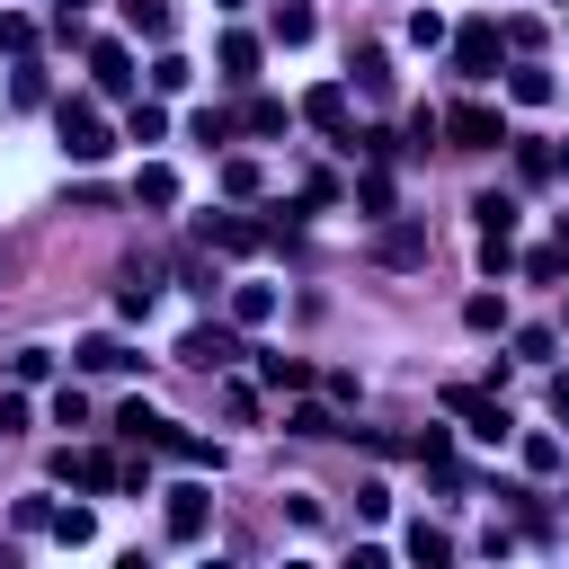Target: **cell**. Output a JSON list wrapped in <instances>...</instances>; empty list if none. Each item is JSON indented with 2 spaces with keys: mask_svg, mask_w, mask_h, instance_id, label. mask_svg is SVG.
I'll return each mask as SVG.
<instances>
[{
  "mask_svg": "<svg viewBox=\"0 0 569 569\" xmlns=\"http://www.w3.org/2000/svg\"><path fill=\"white\" fill-rule=\"evenodd\" d=\"M445 409H453L462 436H480V445H507V436H516L507 400H489V391H471V382H445Z\"/></svg>",
  "mask_w": 569,
  "mask_h": 569,
  "instance_id": "cell-3",
  "label": "cell"
},
{
  "mask_svg": "<svg viewBox=\"0 0 569 569\" xmlns=\"http://www.w3.org/2000/svg\"><path fill=\"white\" fill-rule=\"evenodd\" d=\"M80 9H89V0H53V18H80Z\"/></svg>",
  "mask_w": 569,
  "mask_h": 569,
  "instance_id": "cell-49",
  "label": "cell"
},
{
  "mask_svg": "<svg viewBox=\"0 0 569 569\" xmlns=\"http://www.w3.org/2000/svg\"><path fill=\"white\" fill-rule=\"evenodd\" d=\"M267 36H276V44H311V36H320L311 0H267Z\"/></svg>",
  "mask_w": 569,
  "mask_h": 569,
  "instance_id": "cell-13",
  "label": "cell"
},
{
  "mask_svg": "<svg viewBox=\"0 0 569 569\" xmlns=\"http://www.w3.org/2000/svg\"><path fill=\"white\" fill-rule=\"evenodd\" d=\"M302 116H311L320 133H338V142H347V133H356V124H347V80H320V89H302Z\"/></svg>",
  "mask_w": 569,
  "mask_h": 569,
  "instance_id": "cell-9",
  "label": "cell"
},
{
  "mask_svg": "<svg viewBox=\"0 0 569 569\" xmlns=\"http://www.w3.org/2000/svg\"><path fill=\"white\" fill-rule=\"evenodd\" d=\"M187 80H196V62H187V53H160V62H151V98H178Z\"/></svg>",
  "mask_w": 569,
  "mask_h": 569,
  "instance_id": "cell-24",
  "label": "cell"
},
{
  "mask_svg": "<svg viewBox=\"0 0 569 569\" xmlns=\"http://www.w3.org/2000/svg\"><path fill=\"white\" fill-rule=\"evenodd\" d=\"M124 27L151 36V44H169V36H178V9H169V0H124Z\"/></svg>",
  "mask_w": 569,
  "mask_h": 569,
  "instance_id": "cell-17",
  "label": "cell"
},
{
  "mask_svg": "<svg viewBox=\"0 0 569 569\" xmlns=\"http://www.w3.org/2000/svg\"><path fill=\"white\" fill-rule=\"evenodd\" d=\"M258 53H267V44H258V36H240V27H231V36H222V53H213V62H222V80H231V89H249V80H258Z\"/></svg>",
  "mask_w": 569,
  "mask_h": 569,
  "instance_id": "cell-15",
  "label": "cell"
},
{
  "mask_svg": "<svg viewBox=\"0 0 569 569\" xmlns=\"http://www.w3.org/2000/svg\"><path fill=\"white\" fill-rule=\"evenodd\" d=\"M542 400H551V418H569V373H551V382H542Z\"/></svg>",
  "mask_w": 569,
  "mask_h": 569,
  "instance_id": "cell-47",
  "label": "cell"
},
{
  "mask_svg": "<svg viewBox=\"0 0 569 569\" xmlns=\"http://www.w3.org/2000/svg\"><path fill=\"white\" fill-rule=\"evenodd\" d=\"M18 533H53V507L44 498H18Z\"/></svg>",
  "mask_w": 569,
  "mask_h": 569,
  "instance_id": "cell-45",
  "label": "cell"
},
{
  "mask_svg": "<svg viewBox=\"0 0 569 569\" xmlns=\"http://www.w3.org/2000/svg\"><path fill=\"white\" fill-rule=\"evenodd\" d=\"M231 356H240V338L213 329V320H196V329L178 338V365H231Z\"/></svg>",
  "mask_w": 569,
  "mask_h": 569,
  "instance_id": "cell-10",
  "label": "cell"
},
{
  "mask_svg": "<svg viewBox=\"0 0 569 569\" xmlns=\"http://www.w3.org/2000/svg\"><path fill=\"white\" fill-rule=\"evenodd\" d=\"M462 320L489 338V329H507V302H498V293H471V302H462Z\"/></svg>",
  "mask_w": 569,
  "mask_h": 569,
  "instance_id": "cell-35",
  "label": "cell"
},
{
  "mask_svg": "<svg viewBox=\"0 0 569 569\" xmlns=\"http://www.w3.org/2000/svg\"><path fill=\"white\" fill-rule=\"evenodd\" d=\"M53 471H62L71 489H116V480H124V471H116V453H98V445H89V453H71V445H62V453H53Z\"/></svg>",
  "mask_w": 569,
  "mask_h": 569,
  "instance_id": "cell-8",
  "label": "cell"
},
{
  "mask_svg": "<svg viewBox=\"0 0 569 569\" xmlns=\"http://www.w3.org/2000/svg\"><path fill=\"white\" fill-rule=\"evenodd\" d=\"M507 98H516V107H551V71H542V62H516V71H507Z\"/></svg>",
  "mask_w": 569,
  "mask_h": 569,
  "instance_id": "cell-18",
  "label": "cell"
},
{
  "mask_svg": "<svg viewBox=\"0 0 569 569\" xmlns=\"http://www.w3.org/2000/svg\"><path fill=\"white\" fill-rule=\"evenodd\" d=\"M560 249H569V213H560Z\"/></svg>",
  "mask_w": 569,
  "mask_h": 569,
  "instance_id": "cell-50",
  "label": "cell"
},
{
  "mask_svg": "<svg viewBox=\"0 0 569 569\" xmlns=\"http://www.w3.org/2000/svg\"><path fill=\"white\" fill-rule=\"evenodd\" d=\"M267 178H258V160H222V196H258Z\"/></svg>",
  "mask_w": 569,
  "mask_h": 569,
  "instance_id": "cell-38",
  "label": "cell"
},
{
  "mask_svg": "<svg viewBox=\"0 0 569 569\" xmlns=\"http://www.w3.org/2000/svg\"><path fill=\"white\" fill-rule=\"evenodd\" d=\"M409 36H418V44H453V27H445L436 9H418V18H409Z\"/></svg>",
  "mask_w": 569,
  "mask_h": 569,
  "instance_id": "cell-42",
  "label": "cell"
},
{
  "mask_svg": "<svg viewBox=\"0 0 569 569\" xmlns=\"http://www.w3.org/2000/svg\"><path fill=\"white\" fill-rule=\"evenodd\" d=\"M480 213V240H516V196H471Z\"/></svg>",
  "mask_w": 569,
  "mask_h": 569,
  "instance_id": "cell-20",
  "label": "cell"
},
{
  "mask_svg": "<svg viewBox=\"0 0 569 569\" xmlns=\"http://www.w3.org/2000/svg\"><path fill=\"white\" fill-rule=\"evenodd\" d=\"M356 516H365V525H382V516H391V489H382V480H365V489H356Z\"/></svg>",
  "mask_w": 569,
  "mask_h": 569,
  "instance_id": "cell-41",
  "label": "cell"
},
{
  "mask_svg": "<svg viewBox=\"0 0 569 569\" xmlns=\"http://www.w3.org/2000/svg\"><path fill=\"white\" fill-rule=\"evenodd\" d=\"M44 373H53V347H18L9 356V382H44Z\"/></svg>",
  "mask_w": 569,
  "mask_h": 569,
  "instance_id": "cell-36",
  "label": "cell"
},
{
  "mask_svg": "<svg viewBox=\"0 0 569 569\" xmlns=\"http://www.w3.org/2000/svg\"><path fill=\"white\" fill-rule=\"evenodd\" d=\"M373 258H382V267H427V231H418V222H382Z\"/></svg>",
  "mask_w": 569,
  "mask_h": 569,
  "instance_id": "cell-14",
  "label": "cell"
},
{
  "mask_svg": "<svg viewBox=\"0 0 569 569\" xmlns=\"http://www.w3.org/2000/svg\"><path fill=\"white\" fill-rule=\"evenodd\" d=\"M445 53H453V71H462V80H489V71H498V53H507V27H498V18H471V27H453V44H445Z\"/></svg>",
  "mask_w": 569,
  "mask_h": 569,
  "instance_id": "cell-4",
  "label": "cell"
},
{
  "mask_svg": "<svg viewBox=\"0 0 569 569\" xmlns=\"http://www.w3.org/2000/svg\"><path fill=\"white\" fill-rule=\"evenodd\" d=\"M551 347H560L551 329H516V356H525V365H551Z\"/></svg>",
  "mask_w": 569,
  "mask_h": 569,
  "instance_id": "cell-39",
  "label": "cell"
},
{
  "mask_svg": "<svg viewBox=\"0 0 569 569\" xmlns=\"http://www.w3.org/2000/svg\"><path fill=\"white\" fill-rule=\"evenodd\" d=\"M276 320V284H231V329H267Z\"/></svg>",
  "mask_w": 569,
  "mask_h": 569,
  "instance_id": "cell-16",
  "label": "cell"
},
{
  "mask_svg": "<svg viewBox=\"0 0 569 569\" xmlns=\"http://www.w3.org/2000/svg\"><path fill=\"white\" fill-rule=\"evenodd\" d=\"M258 382H267V391H302L311 365H302V356H258Z\"/></svg>",
  "mask_w": 569,
  "mask_h": 569,
  "instance_id": "cell-21",
  "label": "cell"
},
{
  "mask_svg": "<svg viewBox=\"0 0 569 569\" xmlns=\"http://www.w3.org/2000/svg\"><path fill=\"white\" fill-rule=\"evenodd\" d=\"M409 560L445 569V560H453V533H445V525H409Z\"/></svg>",
  "mask_w": 569,
  "mask_h": 569,
  "instance_id": "cell-23",
  "label": "cell"
},
{
  "mask_svg": "<svg viewBox=\"0 0 569 569\" xmlns=\"http://www.w3.org/2000/svg\"><path fill=\"white\" fill-rule=\"evenodd\" d=\"M204 525H213V498L204 489H169V542H204Z\"/></svg>",
  "mask_w": 569,
  "mask_h": 569,
  "instance_id": "cell-12",
  "label": "cell"
},
{
  "mask_svg": "<svg viewBox=\"0 0 569 569\" xmlns=\"http://www.w3.org/2000/svg\"><path fill=\"white\" fill-rule=\"evenodd\" d=\"M258 240H267V222H240V213H196V249L240 258V249H258Z\"/></svg>",
  "mask_w": 569,
  "mask_h": 569,
  "instance_id": "cell-6",
  "label": "cell"
},
{
  "mask_svg": "<svg viewBox=\"0 0 569 569\" xmlns=\"http://www.w3.org/2000/svg\"><path fill=\"white\" fill-rule=\"evenodd\" d=\"M71 365H80V373H124V365H142V356H133L116 329H98V338H80V347H71Z\"/></svg>",
  "mask_w": 569,
  "mask_h": 569,
  "instance_id": "cell-11",
  "label": "cell"
},
{
  "mask_svg": "<svg viewBox=\"0 0 569 569\" xmlns=\"http://www.w3.org/2000/svg\"><path fill=\"white\" fill-rule=\"evenodd\" d=\"M89 80H98V98H133V53L116 36H98L89 44Z\"/></svg>",
  "mask_w": 569,
  "mask_h": 569,
  "instance_id": "cell-7",
  "label": "cell"
},
{
  "mask_svg": "<svg viewBox=\"0 0 569 569\" xmlns=\"http://www.w3.org/2000/svg\"><path fill=\"white\" fill-rule=\"evenodd\" d=\"M560 267H569V249H533V258H525V276H533V284H551Z\"/></svg>",
  "mask_w": 569,
  "mask_h": 569,
  "instance_id": "cell-44",
  "label": "cell"
},
{
  "mask_svg": "<svg viewBox=\"0 0 569 569\" xmlns=\"http://www.w3.org/2000/svg\"><path fill=\"white\" fill-rule=\"evenodd\" d=\"M151 293H160V284H151V276H133V284L116 293V320H151Z\"/></svg>",
  "mask_w": 569,
  "mask_h": 569,
  "instance_id": "cell-34",
  "label": "cell"
},
{
  "mask_svg": "<svg viewBox=\"0 0 569 569\" xmlns=\"http://www.w3.org/2000/svg\"><path fill=\"white\" fill-rule=\"evenodd\" d=\"M445 142H453V151H498V142H516V133L498 124V107L462 98V107H445Z\"/></svg>",
  "mask_w": 569,
  "mask_h": 569,
  "instance_id": "cell-5",
  "label": "cell"
},
{
  "mask_svg": "<svg viewBox=\"0 0 569 569\" xmlns=\"http://www.w3.org/2000/svg\"><path fill=\"white\" fill-rule=\"evenodd\" d=\"M133 204H178V169H169V160H142V178H133Z\"/></svg>",
  "mask_w": 569,
  "mask_h": 569,
  "instance_id": "cell-19",
  "label": "cell"
},
{
  "mask_svg": "<svg viewBox=\"0 0 569 569\" xmlns=\"http://www.w3.org/2000/svg\"><path fill=\"white\" fill-rule=\"evenodd\" d=\"M53 427H89V400H80V391H71V382H62V391H53Z\"/></svg>",
  "mask_w": 569,
  "mask_h": 569,
  "instance_id": "cell-40",
  "label": "cell"
},
{
  "mask_svg": "<svg viewBox=\"0 0 569 569\" xmlns=\"http://www.w3.org/2000/svg\"><path fill=\"white\" fill-rule=\"evenodd\" d=\"M356 89H365V98H391V62H382V44L356 53Z\"/></svg>",
  "mask_w": 569,
  "mask_h": 569,
  "instance_id": "cell-25",
  "label": "cell"
},
{
  "mask_svg": "<svg viewBox=\"0 0 569 569\" xmlns=\"http://www.w3.org/2000/svg\"><path fill=\"white\" fill-rule=\"evenodd\" d=\"M124 133H133V142H160V133H169L160 98H133V107H124Z\"/></svg>",
  "mask_w": 569,
  "mask_h": 569,
  "instance_id": "cell-26",
  "label": "cell"
},
{
  "mask_svg": "<svg viewBox=\"0 0 569 569\" xmlns=\"http://www.w3.org/2000/svg\"><path fill=\"white\" fill-rule=\"evenodd\" d=\"M9 107H44V71L18 53V71H9Z\"/></svg>",
  "mask_w": 569,
  "mask_h": 569,
  "instance_id": "cell-28",
  "label": "cell"
},
{
  "mask_svg": "<svg viewBox=\"0 0 569 569\" xmlns=\"http://www.w3.org/2000/svg\"><path fill=\"white\" fill-rule=\"evenodd\" d=\"M116 436H124V445H142V453H178V462H196V471H222V445H213V436L169 427L151 400H124V409H116Z\"/></svg>",
  "mask_w": 569,
  "mask_h": 569,
  "instance_id": "cell-1",
  "label": "cell"
},
{
  "mask_svg": "<svg viewBox=\"0 0 569 569\" xmlns=\"http://www.w3.org/2000/svg\"><path fill=\"white\" fill-rule=\"evenodd\" d=\"M213 9H240V0H213Z\"/></svg>",
  "mask_w": 569,
  "mask_h": 569,
  "instance_id": "cell-51",
  "label": "cell"
},
{
  "mask_svg": "<svg viewBox=\"0 0 569 569\" xmlns=\"http://www.w3.org/2000/svg\"><path fill=\"white\" fill-rule=\"evenodd\" d=\"M516 178L542 187V178H551V142H516Z\"/></svg>",
  "mask_w": 569,
  "mask_h": 569,
  "instance_id": "cell-32",
  "label": "cell"
},
{
  "mask_svg": "<svg viewBox=\"0 0 569 569\" xmlns=\"http://www.w3.org/2000/svg\"><path fill=\"white\" fill-rule=\"evenodd\" d=\"M231 133H240V116H222V107H204V116H196V142H204V151H222Z\"/></svg>",
  "mask_w": 569,
  "mask_h": 569,
  "instance_id": "cell-31",
  "label": "cell"
},
{
  "mask_svg": "<svg viewBox=\"0 0 569 569\" xmlns=\"http://www.w3.org/2000/svg\"><path fill=\"white\" fill-rule=\"evenodd\" d=\"M356 204H365V213H391V178H382V160L356 178Z\"/></svg>",
  "mask_w": 569,
  "mask_h": 569,
  "instance_id": "cell-33",
  "label": "cell"
},
{
  "mask_svg": "<svg viewBox=\"0 0 569 569\" xmlns=\"http://www.w3.org/2000/svg\"><path fill=\"white\" fill-rule=\"evenodd\" d=\"M516 453H525V471H533V480H551V471H560V436H542V427H533V436H516Z\"/></svg>",
  "mask_w": 569,
  "mask_h": 569,
  "instance_id": "cell-22",
  "label": "cell"
},
{
  "mask_svg": "<svg viewBox=\"0 0 569 569\" xmlns=\"http://www.w3.org/2000/svg\"><path fill=\"white\" fill-rule=\"evenodd\" d=\"M551 178H569V142H551Z\"/></svg>",
  "mask_w": 569,
  "mask_h": 569,
  "instance_id": "cell-48",
  "label": "cell"
},
{
  "mask_svg": "<svg viewBox=\"0 0 569 569\" xmlns=\"http://www.w3.org/2000/svg\"><path fill=\"white\" fill-rule=\"evenodd\" d=\"M0 53H36V18L27 9H0Z\"/></svg>",
  "mask_w": 569,
  "mask_h": 569,
  "instance_id": "cell-29",
  "label": "cell"
},
{
  "mask_svg": "<svg viewBox=\"0 0 569 569\" xmlns=\"http://www.w3.org/2000/svg\"><path fill=\"white\" fill-rule=\"evenodd\" d=\"M240 124H249V133H284V98H249Z\"/></svg>",
  "mask_w": 569,
  "mask_h": 569,
  "instance_id": "cell-30",
  "label": "cell"
},
{
  "mask_svg": "<svg viewBox=\"0 0 569 569\" xmlns=\"http://www.w3.org/2000/svg\"><path fill=\"white\" fill-rule=\"evenodd\" d=\"M53 133H62V160H80V169H98V160L116 151V133H107V116H98L89 98H62V107H53Z\"/></svg>",
  "mask_w": 569,
  "mask_h": 569,
  "instance_id": "cell-2",
  "label": "cell"
},
{
  "mask_svg": "<svg viewBox=\"0 0 569 569\" xmlns=\"http://www.w3.org/2000/svg\"><path fill=\"white\" fill-rule=\"evenodd\" d=\"M284 427H293V436H338V418H329L320 400H293V418H284Z\"/></svg>",
  "mask_w": 569,
  "mask_h": 569,
  "instance_id": "cell-37",
  "label": "cell"
},
{
  "mask_svg": "<svg viewBox=\"0 0 569 569\" xmlns=\"http://www.w3.org/2000/svg\"><path fill=\"white\" fill-rule=\"evenodd\" d=\"M89 533H98V516H89V507H53V542H62V551H80Z\"/></svg>",
  "mask_w": 569,
  "mask_h": 569,
  "instance_id": "cell-27",
  "label": "cell"
},
{
  "mask_svg": "<svg viewBox=\"0 0 569 569\" xmlns=\"http://www.w3.org/2000/svg\"><path fill=\"white\" fill-rule=\"evenodd\" d=\"M0 436H27V400L18 391H0Z\"/></svg>",
  "mask_w": 569,
  "mask_h": 569,
  "instance_id": "cell-46",
  "label": "cell"
},
{
  "mask_svg": "<svg viewBox=\"0 0 569 569\" xmlns=\"http://www.w3.org/2000/svg\"><path fill=\"white\" fill-rule=\"evenodd\" d=\"M507 44H516V53H533V44H542V18H525V9H516V18H507Z\"/></svg>",
  "mask_w": 569,
  "mask_h": 569,
  "instance_id": "cell-43",
  "label": "cell"
}]
</instances>
